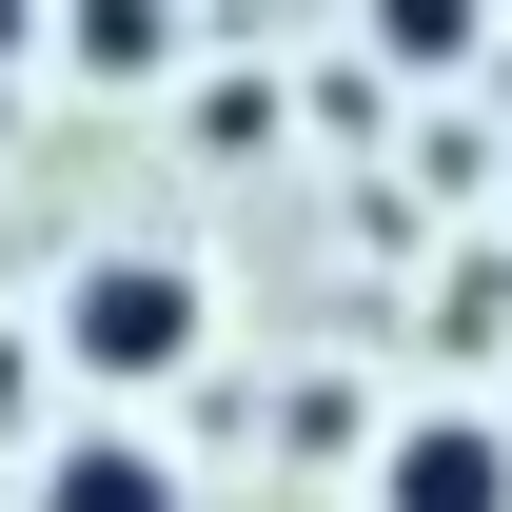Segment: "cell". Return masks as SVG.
<instances>
[{"label":"cell","mask_w":512,"mask_h":512,"mask_svg":"<svg viewBox=\"0 0 512 512\" xmlns=\"http://www.w3.org/2000/svg\"><path fill=\"white\" fill-rule=\"evenodd\" d=\"M40 355H60L79 414H158V394L217 375V276L178 237H79L60 296H40Z\"/></svg>","instance_id":"1"},{"label":"cell","mask_w":512,"mask_h":512,"mask_svg":"<svg viewBox=\"0 0 512 512\" xmlns=\"http://www.w3.org/2000/svg\"><path fill=\"white\" fill-rule=\"evenodd\" d=\"M355 60H375V79H434V99H453V79L493 60V0H355Z\"/></svg>","instance_id":"5"},{"label":"cell","mask_w":512,"mask_h":512,"mask_svg":"<svg viewBox=\"0 0 512 512\" xmlns=\"http://www.w3.org/2000/svg\"><path fill=\"white\" fill-rule=\"evenodd\" d=\"M493 217H512V178H493Z\"/></svg>","instance_id":"7"},{"label":"cell","mask_w":512,"mask_h":512,"mask_svg":"<svg viewBox=\"0 0 512 512\" xmlns=\"http://www.w3.org/2000/svg\"><path fill=\"white\" fill-rule=\"evenodd\" d=\"M355 512H512V414H493V394H414V414H375Z\"/></svg>","instance_id":"2"},{"label":"cell","mask_w":512,"mask_h":512,"mask_svg":"<svg viewBox=\"0 0 512 512\" xmlns=\"http://www.w3.org/2000/svg\"><path fill=\"white\" fill-rule=\"evenodd\" d=\"M0 60H40V0H0Z\"/></svg>","instance_id":"6"},{"label":"cell","mask_w":512,"mask_h":512,"mask_svg":"<svg viewBox=\"0 0 512 512\" xmlns=\"http://www.w3.org/2000/svg\"><path fill=\"white\" fill-rule=\"evenodd\" d=\"M20 512H197V473H178L158 414H60L20 453Z\"/></svg>","instance_id":"3"},{"label":"cell","mask_w":512,"mask_h":512,"mask_svg":"<svg viewBox=\"0 0 512 512\" xmlns=\"http://www.w3.org/2000/svg\"><path fill=\"white\" fill-rule=\"evenodd\" d=\"M40 60L99 79V99H158V79L197 60V0H40Z\"/></svg>","instance_id":"4"},{"label":"cell","mask_w":512,"mask_h":512,"mask_svg":"<svg viewBox=\"0 0 512 512\" xmlns=\"http://www.w3.org/2000/svg\"><path fill=\"white\" fill-rule=\"evenodd\" d=\"M493 414H512V394H493Z\"/></svg>","instance_id":"8"}]
</instances>
